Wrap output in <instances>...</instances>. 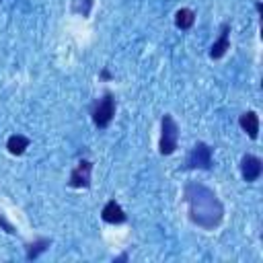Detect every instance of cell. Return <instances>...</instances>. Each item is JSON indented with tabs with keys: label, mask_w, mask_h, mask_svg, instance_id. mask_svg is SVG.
I'll list each match as a JSON object with an SVG mask.
<instances>
[{
	"label": "cell",
	"mask_w": 263,
	"mask_h": 263,
	"mask_svg": "<svg viewBox=\"0 0 263 263\" xmlns=\"http://www.w3.org/2000/svg\"><path fill=\"white\" fill-rule=\"evenodd\" d=\"M183 199L187 203V216L195 226L203 230H214L222 224L224 203L220 201L218 193L208 185L189 181L183 189Z\"/></svg>",
	"instance_id": "6da1fadb"
},
{
	"label": "cell",
	"mask_w": 263,
	"mask_h": 263,
	"mask_svg": "<svg viewBox=\"0 0 263 263\" xmlns=\"http://www.w3.org/2000/svg\"><path fill=\"white\" fill-rule=\"evenodd\" d=\"M179 123L175 121V117L171 113H164L160 119V140H158V152L162 156H171L177 148H179Z\"/></svg>",
	"instance_id": "7a4b0ae2"
},
{
	"label": "cell",
	"mask_w": 263,
	"mask_h": 263,
	"mask_svg": "<svg viewBox=\"0 0 263 263\" xmlns=\"http://www.w3.org/2000/svg\"><path fill=\"white\" fill-rule=\"evenodd\" d=\"M115 109H117V103H115V97H113V92H103V97L101 99H97L95 103H92V107H90V117H92V123L97 125V127H107L111 121H113V117H115Z\"/></svg>",
	"instance_id": "3957f363"
},
{
	"label": "cell",
	"mask_w": 263,
	"mask_h": 263,
	"mask_svg": "<svg viewBox=\"0 0 263 263\" xmlns=\"http://www.w3.org/2000/svg\"><path fill=\"white\" fill-rule=\"evenodd\" d=\"M212 166H214V152H212V148L205 142H197L191 148V152L187 154L185 168H189V171H193V168L210 171Z\"/></svg>",
	"instance_id": "277c9868"
},
{
	"label": "cell",
	"mask_w": 263,
	"mask_h": 263,
	"mask_svg": "<svg viewBox=\"0 0 263 263\" xmlns=\"http://www.w3.org/2000/svg\"><path fill=\"white\" fill-rule=\"evenodd\" d=\"M90 179H92V162L88 158H82L72 168L68 185L74 189H86V187H90Z\"/></svg>",
	"instance_id": "5b68a950"
},
{
	"label": "cell",
	"mask_w": 263,
	"mask_h": 263,
	"mask_svg": "<svg viewBox=\"0 0 263 263\" xmlns=\"http://www.w3.org/2000/svg\"><path fill=\"white\" fill-rule=\"evenodd\" d=\"M263 173V160L255 154H242L240 158V175L247 183H255Z\"/></svg>",
	"instance_id": "8992f818"
},
{
	"label": "cell",
	"mask_w": 263,
	"mask_h": 263,
	"mask_svg": "<svg viewBox=\"0 0 263 263\" xmlns=\"http://www.w3.org/2000/svg\"><path fill=\"white\" fill-rule=\"evenodd\" d=\"M230 49V25L228 23H222L220 25V35L218 39L210 45V58L212 60H220L224 58V53Z\"/></svg>",
	"instance_id": "52a82bcc"
},
{
	"label": "cell",
	"mask_w": 263,
	"mask_h": 263,
	"mask_svg": "<svg viewBox=\"0 0 263 263\" xmlns=\"http://www.w3.org/2000/svg\"><path fill=\"white\" fill-rule=\"evenodd\" d=\"M101 220L107 224H123L127 220V214L115 199H109L101 210Z\"/></svg>",
	"instance_id": "ba28073f"
},
{
	"label": "cell",
	"mask_w": 263,
	"mask_h": 263,
	"mask_svg": "<svg viewBox=\"0 0 263 263\" xmlns=\"http://www.w3.org/2000/svg\"><path fill=\"white\" fill-rule=\"evenodd\" d=\"M238 125H240V129L251 140H257L259 138V115H257V111H245L238 117Z\"/></svg>",
	"instance_id": "9c48e42d"
},
{
	"label": "cell",
	"mask_w": 263,
	"mask_h": 263,
	"mask_svg": "<svg viewBox=\"0 0 263 263\" xmlns=\"http://www.w3.org/2000/svg\"><path fill=\"white\" fill-rule=\"evenodd\" d=\"M29 144H31V140H29L27 136H23V134H12V136H8V140H6V150H8L12 156H21V154H25V150L29 148Z\"/></svg>",
	"instance_id": "30bf717a"
},
{
	"label": "cell",
	"mask_w": 263,
	"mask_h": 263,
	"mask_svg": "<svg viewBox=\"0 0 263 263\" xmlns=\"http://www.w3.org/2000/svg\"><path fill=\"white\" fill-rule=\"evenodd\" d=\"M49 245H51V238H47V236H39L37 240H33V242L27 245V253H25V257H27L29 261L37 259L41 253H45V251L49 249Z\"/></svg>",
	"instance_id": "8fae6325"
},
{
	"label": "cell",
	"mask_w": 263,
	"mask_h": 263,
	"mask_svg": "<svg viewBox=\"0 0 263 263\" xmlns=\"http://www.w3.org/2000/svg\"><path fill=\"white\" fill-rule=\"evenodd\" d=\"M193 23H195V12L191 8H179L175 12V25H177V29L187 31V29L193 27Z\"/></svg>",
	"instance_id": "7c38bea8"
},
{
	"label": "cell",
	"mask_w": 263,
	"mask_h": 263,
	"mask_svg": "<svg viewBox=\"0 0 263 263\" xmlns=\"http://www.w3.org/2000/svg\"><path fill=\"white\" fill-rule=\"evenodd\" d=\"M92 6H95V0H72V12L84 16V18L90 14Z\"/></svg>",
	"instance_id": "4fadbf2b"
},
{
	"label": "cell",
	"mask_w": 263,
	"mask_h": 263,
	"mask_svg": "<svg viewBox=\"0 0 263 263\" xmlns=\"http://www.w3.org/2000/svg\"><path fill=\"white\" fill-rule=\"evenodd\" d=\"M0 228L4 230V232H8V234H16V228H14V224L0 212Z\"/></svg>",
	"instance_id": "5bb4252c"
},
{
	"label": "cell",
	"mask_w": 263,
	"mask_h": 263,
	"mask_svg": "<svg viewBox=\"0 0 263 263\" xmlns=\"http://www.w3.org/2000/svg\"><path fill=\"white\" fill-rule=\"evenodd\" d=\"M117 261H127V253H123V255H119V257H115V263Z\"/></svg>",
	"instance_id": "9a60e30c"
},
{
	"label": "cell",
	"mask_w": 263,
	"mask_h": 263,
	"mask_svg": "<svg viewBox=\"0 0 263 263\" xmlns=\"http://www.w3.org/2000/svg\"><path fill=\"white\" fill-rule=\"evenodd\" d=\"M101 76H103V78H111V74H109V70H103V72H101Z\"/></svg>",
	"instance_id": "2e32d148"
},
{
	"label": "cell",
	"mask_w": 263,
	"mask_h": 263,
	"mask_svg": "<svg viewBox=\"0 0 263 263\" xmlns=\"http://www.w3.org/2000/svg\"><path fill=\"white\" fill-rule=\"evenodd\" d=\"M255 8H257V12L261 14V10H263V6H261V2H257V4H255Z\"/></svg>",
	"instance_id": "e0dca14e"
}]
</instances>
